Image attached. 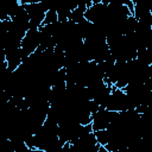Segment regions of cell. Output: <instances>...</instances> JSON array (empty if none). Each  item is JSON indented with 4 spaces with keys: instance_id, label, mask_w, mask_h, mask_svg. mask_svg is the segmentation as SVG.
Wrapping results in <instances>:
<instances>
[{
    "instance_id": "obj_1",
    "label": "cell",
    "mask_w": 152,
    "mask_h": 152,
    "mask_svg": "<svg viewBox=\"0 0 152 152\" xmlns=\"http://www.w3.org/2000/svg\"><path fill=\"white\" fill-rule=\"evenodd\" d=\"M58 21V15H57V11L56 10H48L45 12V15H44V19H43V23L40 26L43 25H50V24H55Z\"/></svg>"
}]
</instances>
